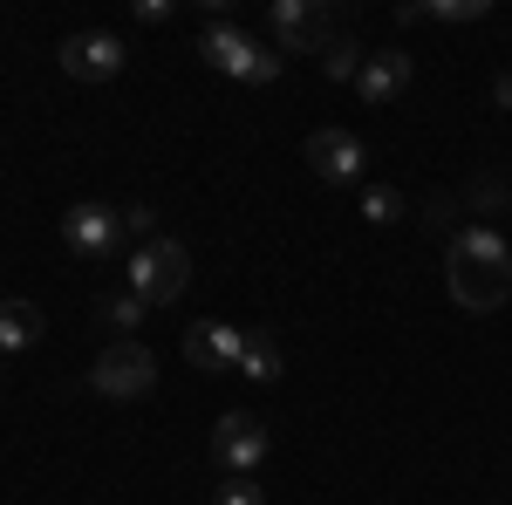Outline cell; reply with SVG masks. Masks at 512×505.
Returning <instances> with one entry per match:
<instances>
[{
	"instance_id": "cell-1",
	"label": "cell",
	"mask_w": 512,
	"mask_h": 505,
	"mask_svg": "<svg viewBox=\"0 0 512 505\" xmlns=\"http://www.w3.org/2000/svg\"><path fill=\"white\" fill-rule=\"evenodd\" d=\"M444 280H451V301H458V308H472V314L506 308V294H512V246H506V233L485 226V219L458 226L451 246H444Z\"/></svg>"
},
{
	"instance_id": "cell-2",
	"label": "cell",
	"mask_w": 512,
	"mask_h": 505,
	"mask_svg": "<svg viewBox=\"0 0 512 505\" xmlns=\"http://www.w3.org/2000/svg\"><path fill=\"white\" fill-rule=\"evenodd\" d=\"M198 62H205V69H219V76H233V82H253V89L280 82V69H287V55H280V48L253 41L246 28H233V21H212V28L198 35Z\"/></svg>"
},
{
	"instance_id": "cell-3",
	"label": "cell",
	"mask_w": 512,
	"mask_h": 505,
	"mask_svg": "<svg viewBox=\"0 0 512 505\" xmlns=\"http://www.w3.org/2000/svg\"><path fill=\"white\" fill-rule=\"evenodd\" d=\"M89 389H96V396H110V403H144V396L158 389V355L123 335V342H110V349L96 355Z\"/></svg>"
},
{
	"instance_id": "cell-4",
	"label": "cell",
	"mask_w": 512,
	"mask_h": 505,
	"mask_svg": "<svg viewBox=\"0 0 512 505\" xmlns=\"http://www.w3.org/2000/svg\"><path fill=\"white\" fill-rule=\"evenodd\" d=\"M185 280H192V253L178 239H151V246L130 253V294L151 301V308H171L185 294Z\"/></svg>"
},
{
	"instance_id": "cell-5",
	"label": "cell",
	"mask_w": 512,
	"mask_h": 505,
	"mask_svg": "<svg viewBox=\"0 0 512 505\" xmlns=\"http://www.w3.org/2000/svg\"><path fill=\"white\" fill-rule=\"evenodd\" d=\"M62 246H69L76 260H89V267H110V260L123 253V212H117V205H96V198L69 205V219H62Z\"/></svg>"
},
{
	"instance_id": "cell-6",
	"label": "cell",
	"mask_w": 512,
	"mask_h": 505,
	"mask_svg": "<svg viewBox=\"0 0 512 505\" xmlns=\"http://www.w3.org/2000/svg\"><path fill=\"white\" fill-rule=\"evenodd\" d=\"M260 458H267V424L253 410H226L212 424V465L226 471V478H253Z\"/></svg>"
},
{
	"instance_id": "cell-7",
	"label": "cell",
	"mask_w": 512,
	"mask_h": 505,
	"mask_svg": "<svg viewBox=\"0 0 512 505\" xmlns=\"http://www.w3.org/2000/svg\"><path fill=\"white\" fill-rule=\"evenodd\" d=\"M123 62H130V48L110 28H82V35L62 41V76H76V82H117Z\"/></svg>"
},
{
	"instance_id": "cell-8",
	"label": "cell",
	"mask_w": 512,
	"mask_h": 505,
	"mask_svg": "<svg viewBox=\"0 0 512 505\" xmlns=\"http://www.w3.org/2000/svg\"><path fill=\"white\" fill-rule=\"evenodd\" d=\"M239 355H246V328H233V321L185 328V362H192L198 376H239Z\"/></svg>"
},
{
	"instance_id": "cell-9",
	"label": "cell",
	"mask_w": 512,
	"mask_h": 505,
	"mask_svg": "<svg viewBox=\"0 0 512 505\" xmlns=\"http://www.w3.org/2000/svg\"><path fill=\"white\" fill-rule=\"evenodd\" d=\"M267 28H274L280 55H315L321 35H328V7H321V0H274Z\"/></svg>"
},
{
	"instance_id": "cell-10",
	"label": "cell",
	"mask_w": 512,
	"mask_h": 505,
	"mask_svg": "<svg viewBox=\"0 0 512 505\" xmlns=\"http://www.w3.org/2000/svg\"><path fill=\"white\" fill-rule=\"evenodd\" d=\"M308 164H315L321 185H362L369 151H362V137H349V130H315L308 137Z\"/></svg>"
},
{
	"instance_id": "cell-11",
	"label": "cell",
	"mask_w": 512,
	"mask_h": 505,
	"mask_svg": "<svg viewBox=\"0 0 512 505\" xmlns=\"http://www.w3.org/2000/svg\"><path fill=\"white\" fill-rule=\"evenodd\" d=\"M410 76H417V62H410L403 48H383V55H369V62H362V76H355V96H362L369 110H383V103H396V96L410 89Z\"/></svg>"
},
{
	"instance_id": "cell-12",
	"label": "cell",
	"mask_w": 512,
	"mask_h": 505,
	"mask_svg": "<svg viewBox=\"0 0 512 505\" xmlns=\"http://www.w3.org/2000/svg\"><path fill=\"white\" fill-rule=\"evenodd\" d=\"M41 308L35 301H0V355H14V349H35L41 342Z\"/></svg>"
},
{
	"instance_id": "cell-13",
	"label": "cell",
	"mask_w": 512,
	"mask_h": 505,
	"mask_svg": "<svg viewBox=\"0 0 512 505\" xmlns=\"http://www.w3.org/2000/svg\"><path fill=\"white\" fill-rule=\"evenodd\" d=\"M280 369H287V355L267 328H246V355H239V376L246 383H280Z\"/></svg>"
},
{
	"instance_id": "cell-14",
	"label": "cell",
	"mask_w": 512,
	"mask_h": 505,
	"mask_svg": "<svg viewBox=\"0 0 512 505\" xmlns=\"http://www.w3.org/2000/svg\"><path fill=\"white\" fill-rule=\"evenodd\" d=\"M362 62H369V48H362L355 35H335V41H321V69H328L335 82H355V76H362Z\"/></svg>"
},
{
	"instance_id": "cell-15",
	"label": "cell",
	"mask_w": 512,
	"mask_h": 505,
	"mask_svg": "<svg viewBox=\"0 0 512 505\" xmlns=\"http://www.w3.org/2000/svg\"><path fill=\"white\" fill-rule=\"evenodd\" d=\"M410 205H403V185H362V219L369 226H396Z\"/></svg>"
},
{
	"instance_id": "cell-16",
	"label": "cell",
	"mask_w": 512,
	"mask_h": 505,
	"mask_svg": "<svg viewBox=\"0 0 512 505\" xmlns=\"http://www.w3.org/2000/svg\"><path fill=\"white\" fill-rule=\"evenodd\" d=\"M144 314H151V301H137V294H130V287H123V294H110V301H103V321H110V328H144Z\"/></svg>"
},
{
	"instance_id": "cell-17",
	"label": "cell",
	"mask_w": 512,
	"mask_h": 505,
	"mask_svg": "<svg viewBox=\"0 0 512 505\" xmlns=\"http://www.w3.org/2000/svg\"><path fill=\"white\" fill-rule=\"evenodd\" d=\"M417 14H424V21H485L492 7H485V0H437V7H417Z\"/></svg>"
},
{
	"instance_id": "cell-18",
	"label": "cell",
	"mask_w": 512,
	"mask_h": 505,
	"mask_svg": "<svg viewBox=\"0 0 512 505\" xmlns=\"http://www.w3.org/2000/svg\"><path fill=\"white\" fill-rule=\"evenodd\" d=\"M212 505H267V485H260V478H226Z\"/></svg>"
},
{
	"instance_id": "cell-19",
	"label": "cell",
	"mask_w": 512,
	"mask_h": 505,
	"mask_svg": "<svg viewBox=\"0 0 512 505\" xmlns=\"http://www.w3.org/2000/svg\"><path fill=\"white\" fill-rule=\"evenodd\" d=\"M123 239L151 246V239H158V212H151V205H123Z\"/></svg>"
},
{
	"instance_id": "cell-20",
	"label": "cell",
	"mask_w": 512,
	"mask_h": 505,
	"mask_svg": "<svg viewBox=\"0 0 512 505\" xmlns=\"http://www.w3.org/2000/svg\"><path fill=\"white\" fill-rule=\"evenodd\" d=\"M137 21H144V28H158V21H171V0H137Z\"/></svg>"
},
{
	"instance_id": "cell-21",
	"label": "cell",
	"mask_w": 512,
	"mask_h": 505,
	"mask_svg": "<svg viewBox=\"0 0 512 505\" xmlns=\"http://www.w3.org/2000/svg\"><path fill=\"white\" fill-rule=\"evenodd\" d=\"M492 96H499V110H512V69H506L499 82H492Z\"/></svg>"
}]
</instances>
